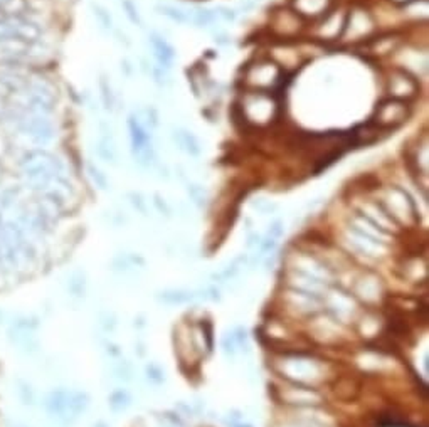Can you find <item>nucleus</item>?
<instances>
[{"label":"nucleus","instance_id":"a211bd4d","mask_svg":"<svg viewBox=\"0 0 429 427\" xmlns=\"http://www.w3.org/2000/svg\"><path fill=\"white\" fill-rule=\"evenodd\" d=\"M214 14H216V19H220V20H226V22H234L236 17H238V14H236V10L229 9V7H216L214 9Z\"/></svg>","mask_w":429,"mask_h":427},{"label":"nucleus","instance_id":"1a4fd4ad","mask_svg":"<svg viewBox=\"0 0 429 427\" xmlns=\"http://www.w3.org/2000/svg\"><path fill=\"white\" fill-rule=\"evenodd\" d=\"M98 155H100L106 164H114L116 162V146H114V138L110 125L101 121L100 125V138H98Z\"/></svg>","mask_w":429,"mask_h":427},{"label":"nucleus","instance_id":"5701e85b","mask_svg":"<svg viewBox=\"0 0 429 427\" xmlns=\"http://www.w3.org/2000/svg\"><path fill=\"white\" fill-rule=\"evenodd\" d=\"M14 427H24V426H14Z\"/></svg>","mask_w":429,"mask_h":427},{"label":"nucleus","instance_id":"f8f14e48","mask_svg":"<svg viewBox=\"0 0 429 427\" xmlns=\"http://www.w3.org/2000/svg\"><path fill=\"white\" fill-rule=\"evenodd\" d=\"M157 12L163 17L170 19L172 22L177 24H189L190 22V12L189 9H182V7L175 6H157Z\"/></svg>","mask_w":429,"mask_h":427},{"label":"nucleus","instance_id":"4be33fe9","mask_svg":"<svg viewBox=\"0 0 429 427\" xmlns=\"http://www.w3.org/2000/svg\"><path fill=\"white\" fill-rule=\"evenodd\" d=\"M12 2H14V0H0V9L6 10V7H7V6H10Z\"/></svg>","mask_w":429,"mask_h":427},{"label":"nucleus","instance_id":"9b49d317","mask_svg":"<svg viewBox=\"0 0 429 427\" xmlns=\"http://www.w3.org/2000/svg\"><path fill=\"white\" fill-rule=\"evenodd\" d=\"M172 138H174L175 145H179V148L186 150L187 153L192 157H199L200 155V145L197 137L190 132V130L186 128H177L174 130L172 133Z\"/></svg>","mask_w":429,"mask_h":427},{"label":"nucleus","instance_id":"0eeeda50","mask_svg":"<svg viewBox=\"0 0 429 427\" xmlns=\"http://www.w3.org/2000/svg\"><path fill=\"white\" fill-rule=\"evenodd\" d=\"M49 410L56 416H66L68 412H75V410L81 409L83 405V398L80 396H73L68 392H54L47 401Z\"/></svg>","mask_w":429,"mask_h":427},{"label":"nucleus","instance_id":"6e6552de","mask_svg":"<svg viewBox=\"0 0 429 427\" xmlns=\"http://www.w3.org/2000/svg\"><path fill=\"white\" fill-rule=\"evenodd\" d=\"M150 44H152L155 61H157L155 64H157L158 68H162L163 71L169 72L172 68V63H174V59H175L174 47H172L170 44L162 38V36H158L157 32H152V34H150Z\"/></svg>","mask_w":429,"mask_h":427},{"label":"nucleus","instance_id":"2eb2a0df","mask_svg":"<svg viewBox=\"0 0 429 427\" xmlns=\"http://www.w3.org/2000/svg\"><path fill=\"white\" fill-rule=\"evenodd\" d=\"M326 2H329V0H296V7L303 12V14L317 15L325 9Z\"/></svg>","mask_w":429,"mask_h":427},{"label":"nucleus","instance_id":"ddd939ff","mask_svg":"<svg viewBox=\"0 0 429 427\" xmlns=\"http://www.w3.org/2000/svg\"><path fill=\"white\" fill-rule=\"evenodd\" d=\"M91 9H93V14H95V17L98 20V24H100V26L103 27L105 31H114L113 17H112V14H110L106 7L101 6V3H91Z\"/></svg>","mask_w":429,"mask_h":427},{"label":"nucleus","instance_id":"412c9836","mask_svg":"<svg viewBox=\"0 0 429 427\" xmlns=\"http://www.w3.org/2000/svg\"><path fill=\"white\" fill-rule=\"evenodd\" d=\"M123 69H125L126 75H128V76L132 75V66H130V63H128V61H126V59L121 61V71H123Z\"/></svg>","mask_w":429,"mask_h":427},{"label":"nucleus","instance_id":"7ed1b4c3","mask_svg":"<svg viewBox=\"0 0 429 427\" xmlns=\"http://www.w3.org/2000/svg\"><path fill=\"white\" fill-rule=\"evenodd\" d=\"M20 133H22L31 143L38 146H47L54 141L56 128L51 120V115L26 113V116L20 120Z\"/></svg>","mask_w":429,"mask_h":427},{"label":"nucleus","instance_id":"aec40b11","mask_svg":"<svg viewBox=\"0 0 429 427\" xmlns=\"http://www.w3.org/2000/svg\"><path fill=\"white\" fill-rule=\"evenodd\" d=\"M19 392H20V397H22L24 404H32V392L27 384H19Z\"/></svg>","mask_w":429,"mask_h":427},{"label":"nucleus","instance_id":"f257e3e1","mask_svg":"<svg viewBox=\"0 0 429 427\" xmlns=\"http://www.w3.org/2000/svg\"><path fill=\"white\" fill-rule=\"evenodd\" d=\"M20 172L34 189H40L44 192L59 190L61 185L66 184L64 165L59 158L43 150L26 153L20 162Z\"/></svg>","mask_w":429,"mask_h":427},{"label":"nucleus","instance_id":"f3484780","mask_svg":"<svg viewBox=\"0 0 429 427\" xmlns=\"http://www.w3.org/2000/svg\"><path fill=\"white\" fill-rule=\"evenodd\" d=\"M121 7H123L126 17L130 19V22L135 24V26L142 27V17H140V12H138L137 6H135L133 0H121Z\"/></svg>","mask_w":429,"mask_h":427},{"label":"nucleus","instance_id":"39448f33","mask_svg":"<svg viewBox=\"0 0 429 427\" xmlns=\"http://www.w3.org/2000/svg\"><path fill=\"white\" fill-rule=\"evenodd\" d=\"M130 141H132L133 157L138 162H149L152 158V141H150V130L143 125L140 116L132 115L128 118Z\"/></svg>","mask_w":429,"mask_h":427},{"label":"nucleus","instance_id":"dca6fc26","mask_svg":"<svg viewBox=\"0 0 429 427\" xmlns=\"http://www.w3.org/2000/svg\"><path fill=\"white\" fill-rule=\"evenodd\" d=\"M100 91H101V100H103L105 108L108 109V111H112L114 107V95H113L112 84L108 83V79L106 78H101L100 81Z\"/></svg>","mask_w":429,"mask_h":427},{"label":"nucleus","instance_id":"f03ea898","mask_svg":"<svg viewBox=\"0 0 429 427\" xmlns=\"http://www.w3.org/2000/svg\"><path fill=\"white\" fill-rule=\"evenodd\" d=\"M43 36L39 24L15 12H3L0 15V46L26 47L38 42Z\"/></svg>","mask_w":429,"mask_h":427},{"label":"nucleus","instance_id":"4468645a","mask_svg":"<svg viewBox=\"0 0 429 427\" xmlns=\"http://www.w3.org/2000/svg\"><path fill=\"white\" fill-rule=\"evenodd\" d=\"M189 12H190V22L197 24V26H211V24L216 20L214 10L195 7V9H192Z\"/></svg>","mask_w":429,"mask_h":427},{"label":"nucleus","instance_id":"423d86ee","mask_svg":"<svg viewBox=\"0 0 429 427\" xmlns=\"http://www.w3.org/2000/svg\"><path fill=\"white\" fill-rule=\"evenodd\" d=\"M407 118V108L400 100H389L382 103L377 109V121L384 127L402 123Z\"/></svg>","mask_w":429,"mask_h":427},{"label":"nucleus","instance_id":"9d476101","mask_svg":"<svg viewBox=\"0 0 429 427\" xmlns=\"http://www.w3.org/2000/svg\"><path fill=\"white\" fill-rule=\"evenodd\" d=\"M389 91L396 100L409 98L416 93V83L406 75V72H396L394 76H391Z\"/></svg>","mask_w":429,"mask_h":427},{"label":"nucleus","instance_id":"20e7f679","mask_svg":"<svg viewBox=\"0 0 429 427\" xmlns=\"http://www.w3.org/2000/svg\"><path fill=\"white\" fill-rule=\"evenodd\" d=\"M54 89L44 81H36L27 88L26 93V108L27 113H43L51 115L54 111Z\"/></svg>","mask_w":429,"mask_h":427},{"label":"nucleus","instance_id":"6ab92c4d","mask_svg":"<svg viewBox=\"0 0 429 427\" xmlns=\"http://www.w3.org/2000/svg\"><path fill=\"white\" fill-rule=\"evenodd\" d=\"M89 173H91L93 180H95L96 184L101 187V189H106V177H105V173L101 172L100 169H98V166L89 165Z\"/></svg>","mask_w":429,"mask_h":427}]
</instances>
